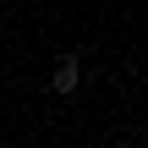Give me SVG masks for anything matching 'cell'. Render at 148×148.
Instances as JSON below:
<instances>
[{
    "instance_id": "6da1fadb",
    "label": "cell",
    "mask_w": 148,
    "mask_h": 148,
    "mask_svg": "<svg viewBox=\"0 0 148 148\" xmlns=\"http://www.w3.org/2000/svg\"><path fill=\"white\" fill-rule=\"evenodd\" d=\"M77 88H82V60H77V55H60V60H55V77H49V93L71 99Z\"/></svg>"
}]
</instances>
